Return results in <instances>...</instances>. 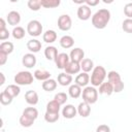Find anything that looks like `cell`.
Masks as SVG:
<instances>
[{
	"label": "cell",
	"instance_id": "obj_37",
	"mask_svg": "<svg viewBox=\"0 0 132 132\" xmlns=\"http://www.w3.org/2000/svg\"><path fill=\"white\" fill-rule=\"evenodd\" d=\"M12 99L13 98H11L6 92H1V94H0V102H1V104H3V105H8V104H10L11 102H12Z\"/></svg>",
	"mask_w": 132,
	"mask_h": 132
},
{
	"label": "cell",
	"instance_id": "obj_39",
	"mask_svg": "<svg viewBox=\"0 0 132 132\" xmlns=\"http://www.w3.org/2000/svg\"><path fill=\"white\" fill-rule=\"evenodd\" d=\"M28 7L33 10V11H37L40 9L41 7V3H40V0H29L28 1Z\"/></svg>",
	"mask_w": 132,
	"mask_h": 132
},
{
	"label": "cell",
	"instance_id": "obj_26",
	"mask_svg": "<svg viewBox=\"0 0 132 132\" xmlns=\"http://www.w3.org/2000/svg\"><path fill=\"white\" fill-rule=\"evenodd\" d=\"M41 87H42V89L45 92H52V91L56 90V88H57V81L55 79H53V78H50V79L44 80L42 82Z\"/></svg>",
	"mask_w": 132,
	"mask_h": 132
},
{
	"label": "cell",
	"instance_id": "obj_12",
	"mask_svg": "<svg viewBox=\"0 0 132 132\" xmlns=\"http://www.w3.org/2000/svg\"><path fill=\"white\" fill-rule=\"evenodd\" d=\"M77 113V109L72 104H67L62 109V116L65 119H73Z\"/></svg>",
	"mask_w": 132,
	"mask_h": 132
},
{
	"label": "cell",
	"instance_id": "obj_34",
	"mask_svg": "<svg viewBox=\"0 0 132 132\" xmlns=\"http://www.w3.org/2000/svg\"><path fill=\"white\" fill-rule=\"evenodd\" d=\"M23 114L33 119V120H36L37 117H38V110L35 108V107H27L24 109L23 111Z\"/></svg>",
	"mask_w": 132,
	"mask_h": 132
},
{
	"label": "cell",
	"instance_id": "obj_24",
	"mask_svg": "<svg viewBox=\"0 0 132 132\" xmlns=\"http://www.w3.org/2000/svg\"><path fill=\"white\" fill-rule=\"evenodd\" d=\"M42 39L46 43H53V42H55L57 40V33H56V31H54V30H47V31H45L43 33V35H42Z\"/></svg>",
	"mask_w": 132,
	"mask_h": 132
},
{
	"label": "cell",
	"instance_id": "obj_44",
	"mask_svg": "<svg viewBox=\"0 0 132 132\" xmlns=\"http://www.w3.org/2000/svg\"><path fill=\"white\" fill-rule=\"evenodd\" d=\"M85 3H86V5H88L89 7H90V6H96V5L99 3V0H86Z\"/></svg>",
	"mask_w": 132,
	"mask_h": 132
},
{
	"label": "cell",
	"instance_id": "obj_36",
	"mask_svg": "<svg viewBox=\"0 0 132 132\" xmlns=\"http://www.w3.org/2000/svg\"><path fill=\"white\" fill-rule=\"evenodd\" d=\"M59 113H53V112H45L44 113V120L47 123H56L59 120Z\"/></svg>",
	"mask_w": 132,
	"mask_h": 132
},
{
	"label": "cell",
	"instance_id": "obj_7",
	"mask_svg": "<svg viewBox=\"0 0 132 132\" xmlns=\"http://www.w3.org/2000/svg\"><path fill=\"white\" fill-rule=\"evenodd\" d=\"M72 26V21L71 18L68 14H62L58 19V27L62 31H68L70 30Z\"/></svg>",
	"mask_w": 132,
	"mask_h": 132
},
{
	"label": "cell",
	"instance_id": "obj_43",
	"mask_svg": "<svg viewBox=\"0 0 132 132\" xmlns=\"http://www.w3.org/2000/svg\"><path fill=\"white\" fill-rule=\"evenodd\" d=\"M7 56H8V55H6V54L0 52V65H4V64L6 63V61H7Z\"/></svg>",
	"mask_w": 132,
	"mask_h": 132
},
{
	"label": "cell",
	"instance_id": "obj_22",
	"mask_svg": "<svg viewBox=\"0 0 132 132\" xmlns=\"http://www.w3.org/2000/svg\"><path fill=\"white\" fill-rule=\"evenodd\" d=\"M33 75H34V78H36L38 80H41V81H44V80L51 78V73L47 70H44V69H37V70H35Z\"/></svg>",
	"mask_w": 132,
	"mask_h": 132
},
{
	"label": "cell",
	"instance_id": "obj_1",
	"mask_svg": "<svg viewBox=\"0 0 132 132\" xmlns=\"http://www.w3.org/2000/svg\"><path fill=\"white\" fill-rule=\"evenodd\" d=\"M110 20V11L106 8L97 10L92 16V25L96 29H104Z\"/></svg>",
	"mask_w": 132,
	"mask_h": 132
},
{
	"label": "cell",
	"instance_id": "obj_19",
	"mask_svg": "<svg viewBox=\"0 0 132 132\" xmlns=\"http://www.w3.org/2000/svg\"><path fill=\"white\" fill-rule=\"evenodd\" d=\"M58 82L63 87L69 86L72 82V75H70V74H68L66 72L59 73L58 74Z\"/></svg>",
	"mask_w": 132,
	"mask_h": 132
},
{
	"label": "cell",
	"instance_id": "obj_17",
	"mask_svg": "<svg viewBox=\"0 0 132 132\" xmlns=\"http://www.w3.org/2000/svg\"><path fill=\"white\" fill-rule=\"evenodd\" d=\"M58 55H59V54H58L57 47H55V46H53V45L46 46L45 50H44V56H45V58H46L48 61H55Z\"/></svg>",
	"mask_w": 132,
	"mask_h": 132
},
{
	"label": "cell",
	"instance_id": "obj_30",
	"mask_svg": "<svg viewBox=\"0 0 132 132\" xmlns=\"http://www.w3.org/2000/svg\"><path fill=\"white\" fill-rule=\"evenodd\" d=\"M60 104L56 100H52L46 104V111L53 112V113H59L60 111Z\"/></svg>",
	"mask_w": 132,
	"mask_h": 132
},
{
	"label": "cell",
	"instance_id": "obj_2",
	"mask_svg": "<svg viewBox=\"0 0 132 132\" xmlns=\"http://www.w3.org/2000/svg\"><path fill=\"white\" fill-rule=\"evenodd\" d=\"M106 75H107V73H106V70L103 66H100V65L96 66L92 71L91 85L93 87H99L102 82H104Z\"/></svg>",
	"mask_w": 132,
	"mask_h": 132
},
{
	"label": "cell",
	"instance_id": "obj_21",
	"mask_svg": "<svg viewBox=\"0 0 132 132\" xmlns=\"http://www.w3.org/2000/svg\"><path fill=\"white\" fill-rule=\"evenodd\" d=\"M27 48L31 53H38L41 50V42L37 39H31L27 42Z\"/></svg>",
	"mask_w": 132,
	"mask_h": 132
},
{
	"label": "cell",
	"instance_id": "obj_38",
	"mask_svg": "<svg viewBox=\"0 0 132 132\" xmlns=\"http://www.w3.org/2000/svg\"><path fill=\"white\" fill-rule=\"evenodd\" d=\"M122 29L126 33H132V19H126L123 21Z\"/></svg>",
	"mask_w": 132,
	"mask_h": 132
},
{
	"label": "cell",
	"instance_id": "obj_3",
	"mask_svg": "<svg viewBox=\"0 0 132 132\" xmlns=\"http://www.w3.org/2000/svg\"><path fill=\"white\" fill-rule=\"evenodd\" d=\"M107 78H108V81L113 87V92L120 93L124 90V82L121 78V75L117 71H114V70L109 71L107 73Z\"/></svg>",
	"mask_w": 132,
	"mask_h": 132
},
{
	"label": "cell",
	"instance_id": "obj_10",
	"mask_svg": "<svg viewBox=\"0 0 132 132\" xmlns=\"http://www.w3.org/2000/svg\"><path fill=\"white\" fill-rule=\"evenodd\" d=\"M91 8L88 6V5H80L78 8H77V18L81 21H87L91 18Z\"/></svg>",
	"mask_w": 132,
	"mask_h": 132
},
{
	"label": "cell",
	"instance_id": "obj_23",
	"mask_svg": "<svg viewBox=\"0 0 132 132\" xmlns=\"http://www.w3.org/2000/svg\"><path fill=\"white\" fill-rule=\"evenodd\" d=\"M74 44V39L70 35H64L60 39V45L63 48H70Z\"/></svg>",
	"mask_w": 132,
	"mask_h": 132
},
{
	"label": "cell",
	"instance_id": "obj_45",
	"mask_svg": "<svg viewBox=\"0 0 132 132\" xmlns=\"http://www.w3.org/2000/svg\"><path fill=\"white\" fill-rule=\"evenodd\" d=\"M2 29H6V23H5V21H4V19H0V30H2Z\"/></svg>",
	"mask_w": 132,
	"mask_h": 132
},
{
	"label": "cell",
	"instance_id": "obj_18",
	"mask_svg": "<svg viewBox=\"0 0 132 132\" xmlns=\"http://www.w3.org/2000/svg\"><path fill=\"white\" fill-rule=\"evenodd\" d=\"M89 81H90V76L87 72H81L75 77V84L77 86H79L80 88L81 87H87Z\"/></svg>",
	"mask_w": 132,
	"mask_h": 132
},
{
	"label": "cell",
	"instance_id": "obj_9",
	"mask_svg": "<svg viewBox=\"0 0 132 132\" xmlns=\"http://www.w3.org/2000/svg\"><path fill=\"white\" fill-rule=\"evenodd\" d=\"M69 58H70V61L80 63L85 58V52L80 47H74L73 50H71Z\"/></svg>",
	"mask_w": 132,
	"mask_h": 132
},
{
	"label": "cell",
	"instance_id": "obj_46",
	"mask_svg": "<svg viewBox=\"0 0 132 132\" xmlns=\"http://www.w3.org/2000/svg\"><path fill=\"white\" fill-rule=\"evenodd\" d=\"M0 76H1V82H0V85L2 86V85L5 82V76H4V74H3L2 72L0 73Z\"/></svg>",
	"mask_w": 132,
	"mask_h": 132
},
{
	"label": "cell",
	"instance_id": "obj_5",
	"mask_svg": "<svg viewBox=\"0 0 132 132\" xmlns=\"http://www.w3.org/2000/svg\"><path fill=\"white\" fill-rule=\"evenodd\" d=\"M81 95L84 101L89 104H94L98 100V91L95 89V87H86L82 90Z\"/></svg>",
	"mask_w": 132,
	"mask_h": 132
},
{
	"label": "cell",
	"instance_id": "obj_28",
	"mask_svg": "<svg viewBox=\"0 0 132 132\" xmlns=\"http://www.w3.org/2000/svg\"><path fill=\"white\" fill-rule=\"evenodd\" d=\"M80 68H81V70L84 72H87L88 73V72H90L91 70L94 69V63H93V61L91 59L86 58V59H84L80 62Z\"/></svg>",
	"mask_w": 132,
	"mask_h": 132
},
{
	"label": "cell",
	"instance_id": "obj_29",
	"mask_svg": "<svg viewBox=\"0 0 132 132\" xmlns=\"http://www.w3.org/2000/svg\"><path fill=\"white\" fill-rule=\"evenodd\" d=\"M0 52L4 53L6 55L11 54L13 52V43L10 41H3L0 44Z\"/></svg>",
	"mask_w": 132,
	"mask_h": 132
},
{
	"label": "cell",
	"instance_id": "obj_11",
	"mask_svg": "<svg viewBox=\"0 0 132 132\" xmlns=\"http://www.w3.org/2000/svg\"><path fill=\"white\" fill-rule=\"evenodd\" d=\"M22 63H23V65H24L26 68H32V67H34L35 64H36V57H35L33 54H31V53L25 54V55L23 56Z\"/></svg>",
	"mask_w": 132,
	"mask_h": 132
},
{
	"label": "cell",
	"instance_id": "obj_27",
	"mask_svg": "<svg viewBox=\"0 0 132 132\" xmlns=\"http://www.w3.org/2000/svg\"><path fill=\"white\" fill-rule=\"evenodd\" d=\"M4 92H6L11 98H14V97H16L20 94L21 89H20V87L18 85H9V86H7L5 88Z\"/></svg>",
	"mask_w": 132,
	"mask_h": 132
},
{
	"label": "cell",
	"instance_id": "obj_33",
	"mask_svg": "<svg viewBox=\"0 0 132 132\" xmlns=\"http://www.w3.org/2000/svg\"><path fill=\"white\" fill-rule=\"evenodd\" d=\"M34 121L35 120H33V119H31V118H29L25 114H22L21 118H20V124H21L22 127H25V128L31 127L34 124Z\"/></svg>",
	"mask_w": 132,
	"mask_h": 132
},
{
	"label": "cell",
	"instance_id": "obj_8",
	"mask_svg": "<svg viewBox=\"0 0 132 132\" xmlns=\"http://www.w3.org/2000/svg\"><path fill=\"white\" fill-rule=\"evenodd\" d=\"M55 62H56V66L58 69H65L67 64L70 62V58L66 53H60L57 56Z\"/></svg>",
	"mask_w": 132,
	"mask_h": 132
},
{
	"label": "cell",
	"instance_id": "obj_35",
	"mask_svg": "<svg viewBox=\"0 0 132 132\" xmlns=\"http://www.w3.org/2000/svg\"><path fill=\"white\" fill-rule=\"evenodd\" d=\"M67 99H68V96H67V94L64 93V92H59V93H57V94L55 95V97H54V100H56L60 105L66 103Z\"/></svg>",
	"mask_w": 132,
	"mask_h": 132
},
{
	"label": "cell",
	"instance_id": "obj_41",
	"mask_svg": "<svg viewBox=\"0 0 132 132\" xmlns=\"http://www.w3.org/2000/svg\"><path fill=\"white\" fill-rule=\"evenodd\" d=\"M96 132H110V128H109V126L102 124L96 128Z\"/></svg>",
	"mask_w": 132,
	"mask_h": 132
},
{
	"label": "cell",
	"instance_id": "obj_4",
	"mask_svg": "<svg viewBox=\"0 0 132 132\" xmlns=\"http://www.w3.org/2000/svg\"><path fill=\"white\" fill-rule=\"evenodd\" d=\"M34 75L30 71H20L14 76V82L18 86H28L33 82Z\"/></svg>",
	"mask_w": 132,
	"mask_h": 132
},
{
	"label": "cell",
	"instance_id": "obj_15",
	"mask_svg": "<svg viewBox=\"0 0 132 132\" xmlns=\"http://www.w3.org/2000/svg\"><path fill=\"white\" fill-rule=\"evenodd\" d=\"M80 63H76V62H73V61H70L67 66L65 67V72L68 73V74H76L80 71Z\"/></svg>",
	"mask_w": 132,
	"mask_h": 132
},
{
	"label": "cell",
	"instance_id": "obj_14",
	"mask_svg": "<svg viewBox=\"0 0 132 132\" xmlns=\"http://www.w3.org/2000/svg\"><path fill=\"white\" fill-rule=\"evenodd\" d=\"M77 113H78L80 117H82V118L89 117L90 113H91L90 104L87 103V102H85V101L80 102V103L78 104V106H77Z\"/></svg>",
	"mask_w": 132,
	"mask_h": 132
},
{
	"label": "cell",
	"instance_id": "obj_31",
	"mask_svg": "<svg viewBox=\"0 0 132 132\" xmlns=\"http://www.w3.org/2000/svg\"><path fill=\"white\" fill-rule=\"evenodd\" d=\"M41 6L44 8H55L60 5V0H40Z\"/></svg>",
	"mask_w": 132,
	"mask_h": 132
},
{
	"label": "cell",
	"instance_id": "obj_32",
	"mask_svg": "<svg viewBox=\"0 0 132 132\" xmlns=\"http://www.w3.org/2000/svg\"><path fill=\"white\" fill-rule=\"evenodd\" d=\"M11 34H12L14 39H22L25 36V29L21 26H16V27L13 28Z\"/></svg>",
	"mask_w": 132,
	"mask_h": 132
},
{
	"label": "cell",
	"instance_id": "obj_25",
	"mask_svg": "<svg viewBox=\"0 0 132 132\" xmlns=\"http://www.w3.org/2000/svg\"><path fill=\"white\" fill-rule=\"evenodd\" d=\"M81 88L79 87V86H77L76 84H74V85H71L70 87H69V89H68V94H69V96L71 97V98H73V99H76V98H78L80 95H81Z\"/></svg>",
	"mask_w": 132,
	"mask_h": 132
},
{
	"label": "cell",
	"instance_id": "obj_40",
	"mask_svg": "<svg viewBox=\"0 0 132 132\" xmlns=\"http://www.w3.org/2000/svg\"><path fill=\"white\" fill-rule=\"evenodd\" d=\"M124 13L127 19H132V2L127 3L124 7Z\"/></svg>",
	"mask_w": 132,
	"mask_h": 132
},
{
	"label": "cell",
	"instance_id": "obj_42",
	"mask_svg": "<svg viewBox=\"0 0 132 132\" xmlns=\"http://www.w3.org/2000/svg\"><path fill=\"white\" fill-rule=\"evenodd\" d=\"M9 37V31L7 29L0 30V40H5Z\"/></svg>",
	"mask_w": 132,
	"mask_h": 132
},
{
	"label": "cell",
	"instance_id": "obj_13",
	"mask_svg": "<svg viewBox=\"0 0 132 132\" xmlns=\"http://www.w3.org/2000/svg\"><path fill=\"white\" fill-rule=\"evenodd\" d=\"M6 20H7V23L11 26L19 25V23L21 22V14H20V12L15 11V10H11L10 12H8Z\"/></svg>",
	"mask_w": 132,
	"mask_h": 132
},
{
	"label": "cell",
	"instance_id": "obj_6",
	"mask_svg": "<svg viewBox=\"0 0 132 132\" xmlns=\"http://www.w3.org/2000/svg\"><path fill=\"white\" fill-rule=\"evenodd\" d=\"M42 30H43L42 25L37 20H32L27 25V33L30 36H33V37L40 36L41 33H42Z\"/></svg>",
	"mask_w": 132,
	"mask_h": 132
},
{
	"label": "cell",
	"instance_id": "obj_16",
	"mask_svg": "<svg viewBox=\"0 0 132 132\" xmlns=\"http://www.w3.org/2000/svg\"><path fill=\"white\" fill-rule=\"evenodd\" d=\"M25 99H26V102L28 104L35 105L38 103V94L33 90H29L25 94Z\"/></svg>",
	"mask_w": 132,
	"mask_h": 132
},
{
	"label": "cell",
	"instance_id": "obj_20",
	"mask_svg": "<svg viewBox=\"0 0 132 132\" xmlns=\"http://www.w3.org/2000/svg\"><path fill=\"white\" fill-rule=\"evenodd\" d=\"M112 93H113V87H112V85L108 80L102 82L99 86V94H104V95L109 96Z\"/></svg>",
	"mask_w": 132,
	"mask_h": 132
}]
</instances>
